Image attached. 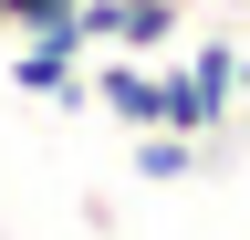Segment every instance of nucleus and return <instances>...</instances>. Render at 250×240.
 <instances>
[{"instance_id": "1", "label": "nucleus", "mask_w": 250, "mask_h": 240, "mask_svg": "<svg viewBox=\"0 0 250 240\" xmlns=\"http://www.w3.org/2000/svg\"><path fill=\"white\" fill-rule=\"evenodd\" d=\"M73 21H83V52H177V0H73Z\"/></svg>"}, {"instance_id": "2", "label": "nucleus", "mask_w": 250, "mask_h": 240, "mask_svg": "<svg viewBox=\"0 0 250 240\" xmlns=\"http://www.w3.org/2000/svg\"><path fill=\"white\" fill-rule=\"evenodd\" d=\"M136 177L188 188V177H198V136H177V126H136Z\"/></svg>"}, {"instance_id": "3", "label": "nucleus", "mask_w": 250, "mask_h": 240, "mask_svg": "<svg viewBox=\"0 0 250 240\" xmlns=\"http://www.w3.org/2000/svg\"><path fill=\"white\" fill-rule=\"evenodd\" d=\"M177 63L198 73V94H219V105H240V42H219V32H208V42H188Z\"/></svg>"}, {"instance_id": "4", "label": "nucleus", "mask_w": 250, "mask_h": 240, "mask_svg": "<svg viewBox=\"0 0 250 240\" xmlns=\"http://www.w3.org/2000/svg\"><path fill=\"white\" fill-rule=\"evenodd\" d=\"M52 21H73V0H0V32H52Z\"/></svg>"}]
</instances>
